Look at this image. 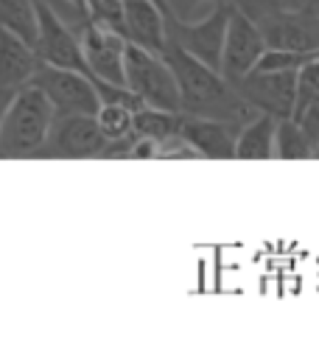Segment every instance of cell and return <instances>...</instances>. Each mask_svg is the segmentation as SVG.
I'll list each match as a JSON object with an SVG mask.
<instances>
[{
    "mask_svg": "<svg viewBox=\"0 0 319 353\" xmlns=\"http://www.w3.org/2000/svg\"><path fill=\"white\" fill-rule=\"evenodd\" d=\"M163 57L176 76L179 96H182V112L185 115L218 118V121H230L236 126H247L255 115H260L238 93L236 84H230L207 62L196 59L191 51H185L174 37H168Z\"/></svg>",
    "mask_w": 319,
    "mask_h": 353,
    "instance_id": "cell-1",
    "label": "cell"
},
{
    "mask_svg": "<svg viewBox=\"0 0 319 353\" xmlns=\"http://www.w3.org/2000/svg\"><path fill=\"white\" fill-rule=\"evenodd\" d=\"M54 118L56 110L39 87H20L6 110L3 123H0V160L34 157L42 143L48 141Z\"/></svg>",
    "mask_w": 319,
    "mask_h": 353,
    "instance_id": "cell-2",
    "label": "cell"
},
{
    "mask_svg": "<svg viewBox=\"0 0 319 353\" xmlns=\"http://www.w3.org/2000/svg\"><path fill=\"white\" fill-rule=\"evenodd\" d=\"M126 87L146 107L182 112L179 84L163 54H152L141 46H126Z\"/></svg>",
    "mask_w": 319,
    "mask_h": 353,
    "instance_id": "cell-3",
    "label": "cell"
},
{
    "mask_svg": "<svg viewBox=\"0 0 319 353\" xmlns=\"http://www.w3.org/2000/svg\"><path fill=\"white\" fill-rule=\"evenodd\" d=\"M110 146L107 135L101 132L96 115H62L56 112L48 141L34 154L39 160H87V157H104Z\"/></svg>",
    "mask_w": 319,
    "mask_h": 353,
    "instance_id": "cell-4",
    "label": "cell"
},
{
    "mask_svg": "<svg viewBox=\"0 0 319 353\" xmlns=\"http://www.w3.org/2000/svg\"><path fill=\"white\" fill-rule=\"evenodd\" d=\"M34 87L48 96L56 112L62 115H96L101 107V99L96 93V84L87 73L70 70V68H54V65H39L34 79Z\"/></svg>",
    "mask_w": 319,
    "mask_h": 353,
    "instance_id": "cell-5",
    "label": "cell"
},
{
    "mask_svg": "<svg viewBox=\"0 0 319 353\" xmlns=\"http://www.w3.org/2000/svg\"><path fill=\"white\" fill-rule=\"evenodd\" d=\"M34 6H37V26H39L34 48L39 59L54 68H70V70L90 73L79 31L62 14L54 12L48 0H34Z\"/></svg>",
    "mask_w": 319,
    "mask_h": 353,
    "instance_id": "cell-6",
    "label": "cell"
},
{
    "mask_svg": "<svg viewBox=\"0 0 319 353\" xmlns=\"http://www.w3.org/2000/svg\"><path fill=\"white\" fill-rule=\"evenodd\" d=\"M79 37H81V48H84V59L93 76L107 79L112 84H126V46L129 39L110 28L101 26L96 20H84L76 26Z\"/></svg>",
    "mask_w": 319,
    "mask_h": 353,
    "instance_id": "cell-7",
    "label": "cell"
},
{
    "mask_svg": "<svg viewBox=\"0 0 319 353\" xmlns=\"http://www.w3.org/2000/svg\"><path fill=\"white\" fill-rule=\"evenodd\" d=\"M266 48H269V42H266L260 26L236 9L230 17V28H227V39H224L221 76L230 84H238L258 68Z\"/></svg>",
    "mask_w": 319,
    "mask_h": 353,
    "instance_id": "cell-8",
    "label": "cell"
},
{
    "mask_svg": "<svg viewBox=\"0 0 319 353\" xmlns=\"http://www.w3.org/2000/svg\"><path fill=\"white\" fill-rule=\"evenodd\" d=\"M233 12H236V6H227L199 23H179V20L168 17V37H174L185 51H191L196 59L207 62L210 68H216L221 73L224 39H227V28H230Z\"/></svg>",
    "mask_w": 319,
    "mask_h": 353,
    "instance_id": "cell-9",
    "label": "cell"
},
{
    "mask_svg": "<svg viewBox=\"0 0 319 353\" xmlns=\"http://www.w3.org/2000/svg\"><path fill=\"white\" fill-rule=\"evenodd\" d=\"M297 76H300L297 70H286V73H258V70H252L236 87L258 112H269L275 118H294Z\"/></svg>",
    "mask_w": 319,
    "mask_h": 353,
    "instance_id": "cell-10",
    "label": "cell"
},
{
    "mask_svg": "<svg viewBox=\"0 0 319 353\" xmlns=\"http://www.w3.org/2000/svg\"><path fill=\"white\" fill-rule=\"evenodd\" d=\"M123 37L132 46H141L152 54H163L168 46V14L160 0H126Z\"/></svg>",
    "mask_w": 319,
    "mask_h": 353,
    "instance_id": "cell-11",
    "label": "cell"
},
{
    "mask_svg": "<svg viewBox=\"0 0 319 353\" xmlns=\"http://www.w3.org/2000/svg\"><path fill=\"white\" fill-rule=\"evenodd\" d=\"M269 48H289V51H319V17L305 3L297 12H283L263 23H258Z\"/></svg>",
    "mask_w": 319,
    "mask_h": 353,
    "instance_id": "cell-12",
    "label": "cell"
},
{
    "mask_svg": "<svg viewBox=\"0 0 319 353\" xmlns=\"http://www.w3.org/2000/svg\"><path fill=\"white\" fill-rule=\"evenodd\" d=\"M238 132H241V126H236L230 121L185 115L182 118L179 135L191 141L205 160H236Z\"/></svg>",
    "mask_w": 319,
    "mask_h": 353,
    "instance_id": "cell-13",
    "label": "cell"
},
{
    "mask_svg": "<svg viewBox=\"0 0 319 353\" xmlns=\"http://www.w3.org/2000/svg\"><path fill=\"white\" fill-rule=\"evenodd\" d=\"M42 65L37 48L9 28H0V87H20L31 84L37 68Z\"/></svg>",
    "mask_w": 319,
    "mask_h": 353,
    "instance_id": "cell-14",
    "label": "cell"
},
{
    "mask_svg": "<svg viewBox=\"0 0 319 353\" xmlns=\"http://www.w3.org/2000/svg\"><path fill=\"white\" fill-rule=\"evenodd\" d=\"M278 123H280V118L260 112L247 126H241L238 143H236V160H271V157H278L275 154Z\"/></svg>",
    "mask_w": 319,
    "mask_h": 353,
    "instance_id": "cell-15",
    "label": "cell"
},
{
    "mask_svg": "<svg viewBox=\"0 0 319 353\" xmlns=\"http://www.w3.org/2000/svg\"><path fill=\"white\" fill-rule=\"evenodd\" d=\"M182 118H185V112H168V110H157V107H141L138 112H134V132H138L141 138L165 141V138L179 135Z\"/></svg>",
    "mask_w": 319,
    "mask_h": 353,
    "instance_id": "cell-16",
    "label": "cell"
},
{
    "mask_svg": "<svg viewBox=\"0 0 319 353\" xmlns=\"http://www.w3.org/2000/svg\"><path fill=\"white\" fill-rule=\"evenodd\" d=\"M0 28H9L25 42H37V6L34 0H0Z\"/></svg>",
    "mask_w": 319,
    "mask_h": 353,
    "instance_id": "cell-17",
    "label": "cell"
},
{
    "mask_svg": "<svg viewBox=\"0 0 319 353\" xmlns=\"http://www.w3.org/2000/svg\"><path fill=\"white\" fill-rule=\"evenodd\" d=\"M275 154L280 160H311L313 154V141L297 118H280L278 123V146Z\"/></svg>",
    "mask_w": 319,
    "mask_h": 353,
    "instance_id": "cell-18",
    "label": "cell"
},
{
    "mask_svg": "<svg viewBox=\"0 0 319 353\" xmlns=\"http://www.w3.org/2000/svg\"><path fill=\"white\" fill-rule=\"evenodd\" d=\"M96 121L101 126V132L107 135V141H126L134 132V110L129 107H121V104H101L99 112H96Z\"/></svg>",
    "mask_w": 319,
    "mask_h": 353,
    "instance_id": "cell-19",
    "label": "cell"
},
{
    "mask_svg": "<svg viewBox=\"0 0 319 353\" xmlns=\"http://www.w3.org/2000/svg\"><path fill=\"white\" fill-rule=\"evenodd\" d=\"M227 6H236V0H165L163 3L165 14L179 23H199Z\"/></svg>",
    "mask_w": 319,
    "mask_h": 353,
    "instance_id": "cell-20",
    "label": "cell"
},
{
    "mask_svg": "<svg viewBox=\"0 0 319 353\" xmlns=\"http://www.w3.org/2000/svg\"><path fill=\"white\" fill-rule=\"evenodd\" d=\"M308 3V0H236V9L244 12L247 17H252L255 23H263L275 14L283 12H297Z\"/></svg>",
    "mask_w": 319,
    "mask_h": 353,
    "instance_id": "cell-21",
    "label": "cell"
},
{
    "mask_svg": "<svg viewBox=\"0 0 319 353\" xmlns=\"http://www.w3.org/2000/svg\"><path fill=\"white\" fill-rule=\"evenodd\" d=\"M196 157H202V154L196 152V146L191 141H185L182 135L160 141V157L157 160H196Z\"/></svg>",
    "mask_w": 319,
    "mask_h": 353,
    "instance_id": "cell-22",
    "label": "cell"
},
{
    "mask_svg": "<svg viewBox=\"0 0 319 353\" xmlns=\"http://www.w3.org/2000/svg\"><path fill=\"white\" fill-rule=\"evenodd\" d=\"M14 96H17L14 87H0V123H3L6 110H9V104H12V99H14Z\"/></svg>",
    "mask_w": 319,
    "mask_h": 353,
    "instance_id": "cell-23",
    "label": "cell"
},
{
    "mask_svg": "<svg viewBox=\"0 0 319 353\" xmlns=\"http://www.w3.org/2000/svg\"><path fill=\"white\" fill-rule=\"evenodd\" d=\"M68 3H73V6H76L81 14H87V0H68ZM87 17H90V14H87Z\"/></svg>",
    "mask_w": 319,
    "mask_h": 353,
    "instance_id": "cell-24",
    "label": "cell"
},
{
    "mask_svg": "<svg viewBox=\"0 0 319 353\" xmlns=\"http://www.w3.org/2000/svg\"><path fill=\"white\" fill-rule=\"evenodd\" d=\"M311 160H319V141L313 143V154H311Z\"/></svg>",
    "mask_w": 319,
    "mask_h": 353,
    "instance_id": "cell-25",
    "label": "cell"
}]
</instances>
